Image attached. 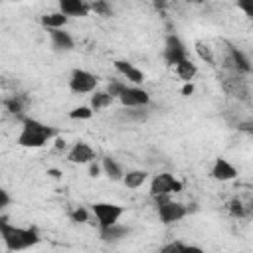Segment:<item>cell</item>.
Here are the masks:
<instances>
[{"label":"cell","mask_w":253,"mask_h":253,"mask_svg":"<svg viewBox=\"0 0 253 253\" xmlns=\"http://www.w3.org/2000/svg\"><path fill=\"white\" fill-rule=\"evenodd\" d=\"M0 235L8 251H26L40 243V233L34 227H16L6 215L0 217Z\"/></svg>","instance_id":"6da1fadb"},{"label":"cell","mask_w":253,"mask_h":253,"mask_svg":"<svg viewBox=\"0 0 253 253\" xmlns=\"http://www.w3.org/2000/svg\"><path fill=\"white\" fill-rule=\"evenodd\" d=\"M53 136H55V128L53 126L26 117L22 121V130L18 134V144L24 146V148H42Z\"/></svg>","instance_id":"7a4b0ae2"},{"label":"cell","mask_w":253,"mask_h":253,"mask_svg":"<svg viewBox=\"0 0 253 253\" xmlns=\"http://www.w3.org/2000/svg\"><path fill=\"white\" fill-rule=\"evenodd\" d=\"M156 200V213L162 223H176L188 215V208L182 202L172 200L170 196H158Z\"/></svg>","instance_id":"3957f363"},{"label":"cell","mask_w":253,"mask_h":253,"mask_svg":"<svg viewBox=\"0 0 253 253\" xmlns=\"http://www.w3.org/2000/svg\"><path fill=\"white\" fill-rule=\"evenodd\" d=\"M184 190V184L170 172H160L154 174L150 180V196L158 198V196H172Z\"/></svg>","instance_id":"277c9868"},{"label":"cell","mask_w":253,"mask_h":253,"mask_svg":"<svg viewBox=\"0 0 253 253\" xmlns=\"http://www.w3.org/2000/svg\"><path fill=\"white\" fill-rule=\"evenodd\" d=\"M91 211L99 223V229H105V227L119 223L121 215L125 213V208L119 204H111V202H97L91 206Z\"/></svg>","instance_id":"5b68a950"},{"label":"cell","mask_w":253,"mask_h":253,"mask_svg":"<svg viewBox=\"0 0 253 253\" xmlns=\"http://www.w3.org/2000/svg\"><path fill=\"white\" fill-rule=\"evenodd\" d=\"M162 57L168 65H178L180 61H184L188 57V49L186 43L180 40V36L176 34H168L164 40V49H162Z\"/></svg>","instance_id":"8992f818"},{"label":"cell","mask_w":253,"mask_h":253,"mask_svg":"<svg viewBox=\"0 0 253 253\" xmlns=\"http://www.w3.org/2000/svg\"><path fill=\"white\" fill-rule=\"evenodd\" d=\"M99 85V77L87 69H73L69 75V89L77 95L93 93Z\"/></svg>","instance_id":"52a82bcc"},{"label":"cell","mask_w":253,"mask_h":253,"mask_svg":"<svg viewBox=\"0 0 253 253\" xmlns=\"http://www.w3.org/2000/svg\"><path fill=\"white\" fill-rule=\"evenodd\" d=\"M119 101L123 107H146L150 103V93L138 85H125Z\"/></svg>","instance_id":"ba28073f"},{"label":"cell","mask_w":253,"mask_h":253,"mask_svg":"<svg viewBox=\"0 0 253 253\" xmlns=\"http://www.w3.org/2000/svg\"><path fill=\"white\" fill-rule=\"evenodd\" d=\"M95 158H97L95 150H93L87 142H83V140L75 142V144L69 148V152H67V160L73 162V164H89V162H93Z\"/></svg>","instance_id":"9c48e42d"},{"label":"cell","mask_w":253,"mask_h":253,"mask_svg":"<svg viewBox=\"0 0 253 253\" xmlns=\"http://www.w3.org/2000/svg\"><path fill=\"white\" fill-rule=\"evenodd\" d=\"M115 69H117L126 81H130L132 85H140V83L144 81L142 69H138L134 63H130V61H126V59H115Z\"/></svg>","instance_id":"30bf717a"},{"label":"cell","mask_w":253,"mask_h":253,"mask_svg":"<svg viewBox=\"0 0 253 253\" xmlns=\"http://www.w3.org/2000/svg\"><path fill=\"white\" fill-rule=\"evenodd\" d=\"M211 178L219 180V182H229V180L237 178V168L225 158H215V162L211 166Z\"/></svg>","instance_id":"8fae6325"},{"label":"cell","mask_w":253,"mask_h":253,"mask_svg":"<svg viewBox=\"0 0 253 253\" xmlns=\"http://www.w3.org/2000/svg\"><path fill=\"white\" fill-rule=\"evenodd\" d=\"M47 32H49V40H51L53 49H57V51H71L73 49L75 42H73L69 32H65L63 28H51Z\"/></svg>","instance_id":"7c38bea8"},{"label":"cell","mask_w":253,"mask_h":253,"mask_svg":"<svg viewBox=\"0 0 253 253\" xmlns=\"http://www.w3.org/2000/svg\"><path fill=\"white\" fill-rule=\"evenodd\" d=\"M59 12H63L65 16L85 18L91 12V4L87 0H59Z\"/></svg>","instance_id":"4fadbf2b"},{"label":"cell","mask_w":253,"mask_h":253,"mask_svg":"<svg viewBox=\"0 0 253 253\" xmlns=\"http://www.w3.org/2000/svg\"><path fill=\"white\" fill-rule=\"evenodd\" d=\"M229 65L239 73H249L251 71V63H249L247 55L243 51H239L237 47H229Z\"/></svg>","instance_id":"5bb4252c"},{"label":"cell","mask_w":253,"mask_h":253,"mask_svg":"<svg viewBox=\"0 0 253 253\" xmlns=\"http://www.w3.org/2000/svg\"><path fill=\"white\" fill-rule=\"evenodd\" d=\"M99 231H101V239L103 241H111V243L121 241L123 237H126L130 233V229L125 227V225H121V223H115V225L105 227V229H99Z\"/></svg>","instance_id":"9a60e30c"},{"label":"cell","mask_w":253,"mask_h":253,"mask_svg":"<svg viewBox=\"0 0 253 253\" xmlns=\"http://www.w3.org/2000/svg\"><path fill=\"white\" fill-rule=\"evenodd\" d=\"M174 71H176V75L182 79V81H192L194 77H196V73H198V67H196V63L192 61V59H184V61H180L178 65H174Z\"/></svg>","instance_id":"2e32d148"},{"label":"cell","mask_w":253,"mask_h":253,"mask_svg":"<svg viewBox=\"0 0 253 253\" xmlns=\"http://www.w3.org/2000/svg\"><path fill=\"white\" fill-rule=\"evenodd\" d=\"M146 180H148V172H144V170H128V172L123 176V184H125L126 188H130V190L140 188Z\"/></svg>","instance_id":"e0dca14e"},{"label":"cell","mask_w":253,"mask_h":253,"mask_svg":"<svg viewBox=\"0 0 253 253\" xmlns=\"http://www.w3.org/2000/svg\"><path fill=\"white\" fill-rule=\"evenodd\" d=\"M101 166H103V174H107V178H111V180H123V176H125V172H123V168L119 166V162L117 160H113L111 156H107V158H103L101 160Z\"/></svg>","instance_id":"ac0fdd59"},{"label":"cell","mask_w":253,"mask_h":253,"mask_svg":"<svg viewBox=\"0 0 253 253\" xmlns=\"http://www.w3.org/2000/svg\"><path fill=\"white\" fill-rule=\"evenodd\" d=\"M69 16H65L63 12H49V14H43L42 16V26L51 30V28H63L67 24Z\"/></svg>","instance_id":"d6986e66"},{"label":"cell","mask_w":253,"mask_h":253,"mask_svg":"<svg viewBox=\"0 0 253 253\" xmlns=\"http://www.w3.org/2000/svg\"><path fill=\"white\" fill-rule=\"evenodd\" d=\"M113 95L109 91H93L91 95V109L93 111H101V109H107L111 103H113Z\"/></svg>","instance_id":"ffe728a7"},{"label":"cell","mask_w":253,"mask_h":253,"mask_svg":"<svg viewBox=\"0 0 253 253\" xmlns=\"http://www.w3.org/2000/svg\"><path fill=\"white\" fill-rule=\"evenodd\" d=\"M123 119L128 123H144L148 119V111H144V107H125Z\"/></svg>","instance_id":"44dd1931"},{"label":"cell","mask_w":253,"mask_h":253,"mask_svg":"<svg viewBox=\"0 0 253 253\" xmlns=\"http://www.w3.org/2000/svg\"><path fill=\"white\" fill-rule=\"evenodd\" d=\"M194 49H196L198 57H200L204 63H208V65H215V55H213L211 47H210L206 42H196V43H194Z\"/></svg>","instance_id":"7402d4cb"},{"label":"cell","mask_w":253,"mask_h":253,"mask_svg":"<svg viewBox=\"0 0 253 253\" xmlns=\"http://www.w3.org/2000/svg\"><path fill=\"white\" fill-rule=\"evenodd\" d=\"M162 253H178V251H202V247H196V245H188V243H180V241H174V243H166L164 247H160Z\"/></svg>","instance_id":"603a6c76"},{"label":"cell","mask_w":253,"mask_h":253,"mask_svg":"<svg viewBox=\"0 0 253 253\" xmlns=\"http://www.w3.org/2000/svg\"><path fill=\"white\" fill-rule=\"evenodd\" d=\"M91 10L97 14V16H103V18H109L113 16V8L107 0H93L91 2Z\"/></svg>","instance_id":"cb8c5ba5"},{"label":"cell","mask_w":253,"mask_h":253,"mask_svg":"<svg viewBox=\"0 0 253 253\" xmlns=\"http://www.w3.org/2000/svg\"><path fill=\"white\" fill-rule=\"evenodd\" d=\"M227 210H229V213L235 215V217H245V215H247V210H245V206H243V202H241L239 198H233V200L227 204Z\"/></svg>","instance_id":"d4e9b609"},{"label":"cell","mask_w":253,"mask_h":253,"mask_svg":"<svg viewBox=\"0 0 253 253\" xmlns=\"http://www.w3.org/2000/svg\"><path fill=\"white\" fill-rule=\"evenodd\" d=\"M93 109L91 107H75L73 111H69V117L71 119H81V121H87V119H91L93 117Z\"/></svg>","instance_id":"484cf974"},{"label":"cell","mask_w":253,"mask_h":253,"mask_svg":"<svg viewBox=\"0 0 253 253\" xmlns=\"http://www.w3.org/2000/svg\"><path fill=\"white\" fill-rule=\"evenodd\" d=\"M69 217H71L73 223H87V221H89V211H87L85 208H75V210L69 213Z\"/></svg>","instance_id":"4316f807"},{"label":"cell","mask_w":253,"mask_h":253,"mask_svg":"<svg viewBox=\"0 0 253 253\" xmlns=\"http://www.w3.org/2000/svg\"><path fill=\"white\" fill-rule=\"evenodd\" d=\"M4 107H6L12 115H20L22 109H24V107H22V101H20L18 97H10V99H6V101H4Z\"/></svg>","instance_id":"83f0119b"},{"label":"cell","mask_w":253,"mask_h":253,"mask_svg":"<svg viewBox=\"0 0 253 253\" xmlns=\"http://www.w3.org/2000/svg\"><path fill=\"white\" fill-rule=\"evenodd\" d=\"M235 6H237L249 20H253V0H237Z\"/></svg>","instance_id":"f1b7e54d"},{"label":"cell","mask_w":253,"mask_h":253,"mask_svg":"<svg viewBox=\"0 0 253 253\" xmlns=\"http://www.w3.org/2000/svg\"><path fill=\"white\" fill-rule=\"evenodd\" d=\"M125 85H126V83H121V81H111L107 91H109L113 97H117V99H119V95H121V91L125 89Z\"/></svg>","instance_id":"f546056e"},{"label":"cell","mask_w":253,"mask_h":253,"mask_svg":"<svg viewBox=\"0 0 253 253\" xmlns=\"http://www.w3.org/2000/svg\"><path fill=\"white\" fill-rule=\"evenodd\" d=\"M101 172H103V166H101V164H97L95 160L89 162V176H91V178H99Z\"/></svg>","instance_id":"4dcf8cb0"},{"label":"cell","mask_w":253,"mask_h":253,"mask_svg":"<svg viewBox=\"0 0 253 253\" xmlns=\"http://www.w3.org/2000/svg\"><path fill=\"white\" fill-rule=\"evenodd\" d=\"M10 202H12V200H10L8 192H6V190H0V210H2V211L10 206Z\"/></svg>","instance_id":"1f68e13d"},{"label":"cell","mask_w":253,"mask_h":253,"mask_svg":"<svg viewBox=\"0 0 253 253\" xmlns=\"http://www.w3.org/2000/svg\"><path fill=\"white\" fill-rule=\"evenodd\" d=\"M237 128L243 130V132H251V134H253V121H245V123H241Z\"/></svg>","instance_id":"d6a6232c"},{"label":"cell","mask_w":253,"mask_h":253,"mask_svg":"<svg viewBox=\"0 0 253 253\" xmlns=\"http://www.w3.org/2000/svg\"><path fill=\"white\" fill-rule=\"evenodd\" d=\"M192 93H194V85H192V81H188V83L182 87V95L188 97V95H192Z\"/></svg>","instance_id":"836d02e7"},{"label":"cell","mask_w":253,"mask_h":253,"mask_svg":"<svg viewBox=\"0 0 253 253\" xmlns=\"http://www.w3.org/2000/svg\"><path fill=\"white\" fill-rule=\"evenodd\" d=\"M152 4H154L156 10H164L168 6V0H152Z\"/></svg>","instance_id":"e575fe53"},{"label":"cell","mask_w":253,"mask_h":253,"mask_svg":"<svg viewBox=\"0 0 253 253\" xmlns=\"http://www.w3.org/2000/svg\"><path fill=\"white\" fill-rule=\"evenodd\" d=\"M65 146H67V142H65V138H61V136H57V138H55V148H57V150H63Z\"/></svg>","instance_id":"d590c367"},{"label":"cell","mask_w":253,"mask_h":253,"mask_svg":"<svg viewBox=\"0 0 253 253\" xmlns=\"http://www.w3.org/2000/svg\"><path fill=\"white\" fill-rule=\"evenodd\" d=\"M47 174H49L51 178H61V172H59V170H55V168H49V170H47Z\"/></svg>","instance_id":"8d00e7d4"},{"label":"cell","mask_w":253,"mask_h":253,"mask_svg":"<svg viewBox=\"0 0 253 253\" xmlns=\"http://www.w3.org/2000/svg\"><path fill=\"white\" fill-rule=\"evenodd\" d=\"M188 2H194V4H202L204 0H188Z\"/></svg>","instance_id":"74e56055"}]
</instances>
